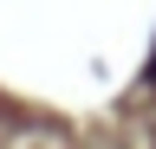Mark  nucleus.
<instances>
[{"label":"nucleus","instance_id":"1","mask_svg":"<svg viewBox=\"0 0 156 149\" xmlns=\"http://www.w3.org/2000/svg\"><path fill=\"white\" fill-rule=\"evenodd\" d=\"M150 78H156V59H150Z\"/></svg>","mask_w":156,"mask_h":149}]
</instances>
